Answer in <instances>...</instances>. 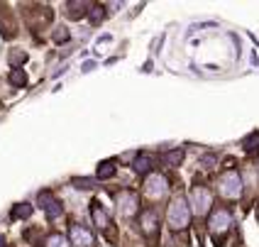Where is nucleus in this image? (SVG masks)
Segmentation results:
<instances>
[{"mask_svg": "<svg viewBox=\"0 0 259 247\" xmlns=\"http://www.w3.org/2000/svg\"><path fill=\"white\" fill-rule=\"evenodd\" d=\"M166 220H169V228L171 230H184L191 223V208H188V201L184 196L174 198L169 203V211H166Z\"/></svg>", "mask_w": 259, "mask_h": 247, "instance_id": "obj_1", "label": "nucleus"}, {"mask_svg": "<svg viewBox=\"0 0 259 247\" xmlns=\"http://www.w3.org/2000/svg\"><path fill=\"white\" fill-rule=\"evenodd\" d=\"M218 191H220V196L223 198H240L242 196V176L237 174L235 169L230 172H225V174L220 176V181H218Z\"/></svg>", "mask_w": 259, "mask_h": 247, "instance_id": "obj_2", "label": "nucleus"}, {"mask_svg": "<svg viewBox=\"0 0 259 247\" xmlns=\"http://www.w3.org/2000/svg\"><path fill=\"white\" fill-rule=\"evenodd\" d=\"M169 191V181L164 174H149L144 179V193L149 201H161Z\"/></svg>", "mask_w": 259, "mask_h": 247, "instance_id": "obj_3", "label": "nucleus"}, {"mask_svg": "<svg viewBox=\"0 0 259 247\" xmlns=\"http://www.w3.org/2000/svg\"><path fill=\"white\" fill-rule=\"evenodd\" d=\"M188 201L193 205V213L196 216H205L210 211L213 196H210V191L205 189V186H196V189H191V193H188Z\"/></svg>", "mask_w": 259, "mask_h": 247, "instance_id": "obj_4", "label": "nucleus"}, {"mask_svg": "<svg viewBox=\"0 0 259 247\" xmlns=\"http://www.w3.org/2000/svg\"><path fill=\"white\" fill-rule=\"evenodd\" d=\"M232 225V216L230 211H225V208H218L210 213V220H208V228H210V235L213 237H220V235H225L230 230Z\"/></svg>", "mask_w": 259, "mask_h": 247, "instance_id": "obj_5", "label": "nucleus"}, {"mask_svg": "<svg viewBox=\"0 0 259 247\" xmlns=\"http://www.w3.org/2000/svg\"><path fill=\"white\" fill-rule=\"evenodd\" d=\"M137 205H140V201H137V196L132 191H122L117 196V211H120L122 218H132L137 213Z\"/></svg>", "mask_w": 259, "mask_h": 247, "instance_id": "obj_6", "label": "nucleus"}, {"mask_svg": "<svg viewBox=\"0 0 259 247\" xmlns=\"http://www.w3.org/2000/svg\"><path fill=\"white\" fill-rule=\"evenodd\" d=\"M69 237H71V245L76 247H93V233L83 228V225H71L69 228Z\"/></svg>", "mask_w": 259, "mask_h": 247, "instance_id": "obj_7", "label": "nucleus"}, {"mask_svg": "<svg viewBox=\"0 0 259 247\" xmlns=\"http://www.w3.org/2000/svg\"><path fill=\"white\" fill-rule=\"evenodd\" d=\"M39 205L44 208V213H47L49 218H59V216H61V203H59L49 191H42V193H39Z\"/></svg>", "mask_w": 259, "mask_h": 247, "instance_id": "obj_8", "label": "nucleus"}, {"mask_svg": "<svg viewBox=\"0 0 259 247\" xmlns=\"http://www.w3.org/2000/svg\"><path fill=\"white\" fill-rule=\"evenodd\" d=\"M140 225H142V233L144 235H154L159 233V218H157V213L154 211H144L142 213V218H140Z\"/></svg>", "mask_w": 259, "mask_h": 247, "instance_id": "obj_9", "label": "nucleus"}, {"mask_svg": "<svg viewBox=\"0 0 259 247\" xmlns=\"http://www.w3.org/2000/svg\"><path fill=\"white\" fill-rule=\"evenodd\" d=\"M91 216H93V223H96L101 230H105V228L110 225V218H108L105 208H103L98 201H93V203H91Z\"/></svg>", "mask_w": 259, "mask_h": 247, "instance_id": "obj_10", "label": "nucleus"}, {"mask_svg": "<svg viewBox=\"0 0 259 247\" xmlns=\"http://www.w3.org/2000/svg\"><path fill=\"white\" fill-rule=\"evenodd\" d=\"M115 159H105V161H101L98 164V172H96V176L98 179H110V176L115 174Z\"/></svg>", "mask_w": 259, "mask_h": 247, "instance_id": "obj_11", "label": "nucleus"}, {"mask_svg": "<svg viewBox=\"0 0 259 247\" xmlns=\"http://www.w3.org/2000/svg\"><path fill=\"white\" fill-rule=\"evenodd\" d=\"M132 167H135L137 174H147V172L152 169V157H149V154H137V159H135Z\"/></svg>", "mask_w": 259, "mask_h": 247, "instance_id": "obj_12", "label": "nucleus"}, {"mask_svg": "<svg viewBox=\"0 0 259 247\" xmlns=\"http://www.w3.org/2000/svg\"><path fill=\"white\" fill-rule=\"evenodd\" d=\"M29 216H32V205L29 203H20L10 211V218L13 220H22V218H29Z\"/></svg>", "mask_w": 259, "mask_h": 247, "instance_id": "obj_13", "label": "nucleus"}, {"mask_svg": "<svg viewBox=\"0 0 259 247\" xmlns=\"http://www.w3.org/2000/svg\"><path fill=\"white\" fill-rule=\"evenodd\" d=\"M10 84H13L15 88H25L27 86V73L22 71V69H13V71H10Z\"/></svg>", "mask_w": 259, "mask_h": 247, "instance_id": "obj_14", "label": "nucleus"}, {"mask_svg": "<svg viewBox=\"0 0 259 247\" xmlns=\"http://www.w3.org/2000/svg\"><path fill=\"white\" fill-rule=\"evenodd\" d=\"M184 154H186V152H184L181 147H176L174 152H169V154L164 157V161H166V167H179V164L184 161Z\"/></svg>", "mask_w": 259, "mask_h": 247, "instance_id": "obj_15", "label": "nucleus"}, {"mask_svg": "<svg viewBox=\"0 0 259 247\" xmlns=\"http://www.w3.org/2000/svg\"><path fill=\"white\" fill-rule=\"evenodd\" d=\"M66 8H69L66 13H69V17H71V20H78V17L83 15V10H86V8L91 10V5H88V3H69Z\"/></svg>", "mask_w": 259, "mask_h": 247, "instance_id": "obj_16", "label": "nucleus"}, {"mask_svg": "<svg viewBox=\"0 0 259 247\" xmlns=\"http://www.w3.org/2000/svg\"><path fill=\"white\" fill-rule=\"evenodd\" d=\"M88 17H91V25H101L103 17H105V8H103V5H91Z\"/></svg>", "mask_w": 259, "mask_h": 247, "instance_id": "obj_17", "label": "nucleus"}, {"mask_svg": "<svg viewBox=\"0 0 259 247\" xmlns=\"http://www.w3.org/2000/svg\"><path fill=\"white\" fill-rule=\"evenodd\" d=\"M44 247H71V242H69V237H64V235H52L49 240H47V245Z\"/></svg>", "mask_w": 259, "mask_h": 247, "instance_id": "obj_18", "label": "nucleus"}, {"mask_svg": "<svg viewBox=\"0 0 259 247\" xmlns=\"http://www.w3.org/2000/svg\"><path fill=\"white\" fill-rule=\"evenodd\" d=\"M242 145H245L247 152H254V149H259V132H254V135H249V137H247V140L242 142Z\"/></svg>", "mask_w": 259, "mask_h": 247, "instance_id": "obj_19", "label": "nucleus"}, {"mask_svg": "<svg viewBox=\"0 0 259 247\" xmlns=\"http://www.w3.org/2000/svg\"><path fill=\"white\" fill-rule=\"evenodd\" d=\"M22 61H27V54H25V52H10V64H13V69H17Z\"/></svg>", "mask_w": 259, "mask_h": 247, "instance_id": "obj_20", "label": "nucleus"}, {"mask_svg": "<svg viewBox=\"0 0 259 247\" xmlns=\"http://www.w3.org/2000/svg\"><path fill=\"white\" fill-rule=\"evenodd\" d=\"M71 184H73V186H78V189H83V191L93 189V181H91V179H73Z\"/></svg>", "mask_w": 259, "mask_h": 247, "instance_id": "obj_21", "label": "nucleus"}, {"mask_svg": "<svg viewBox=\"0 0 259 247\" xmlns=\"http://www.w3.org/2000/svg\"><path fill=\"white\" fill-rule=\"evenodd\" d=\"M69 39V32L64 27H57V32H54V42H66Z\"/></svg>", "mask_w": 259, "mask_h": 247, "instance_id": "obj_22", "label": "nucleus"}, {"mask_svg": "<svg viewBox=\"0 0 259 247\" xmlns=\"http://www.w3.org/2000/svg\"><path fill=\"white\" fill-rule=\"evenodd\" d=\"M201 167H203V169H213V167H215V157H213V154L203 157V159H201Z\"/></svg>", "mask_w": 259, "mask_h": 247, "instance_id": "obj_23", "label": "nucleus"}, {"mask_svg": "<svg viewBox=\"0 0 259 247\" xmlns=\"http://www.w3.org/2000/svg\"><path fill=\"white\" fill-rule=\"evenodd\" d=\"M93 69H96V61H86L81 71H83V73H88V71H93Z\"/></svg>", "mask_w": 259, "mask_h": 247, "instance_id": "obj_24", "label": "nucleus"}, {"mask_svg": "<svg viewBox=\"0 0 259 247\" xmlns=\"http://www.w3.org/2000/svg\"><path fill=\"white\" fill-rule=\"evenodd\" d=\"M0 247H5V237L3 235H0Z\"/></svg>", "mask_w": 259, "mask_h": 247, "instance_id": "obj_25", "label": "nucleus"}]
</instances>
